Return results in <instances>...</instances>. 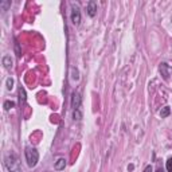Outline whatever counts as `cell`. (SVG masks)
Segmentation results:
<instances>
[{
  "label": "cell",
  "instance_id": "cell-1",
  "mask_svg": "<svg viewBox=\"0 0 172 172\" xmlns=\"http://www.w3.org/2000/svg\"><path fill=\"white\" fill-rule=\"evenodd\" d=\"M26 160H27V164L29 167H35L36 163L39 160V153L35 148H26Z\"/></svg>",
  "mask_w": 172,
  "mask_h": 172
},
{
  "label": "cell",
  "instance_id": "cell-2",
  "mask_svg": "<svg viewBox=\"0 0 172 172\" xmlns=\"http://www.w3.org/2000/svg\"><path fill=\"white\" fill-rule=\"evenodd\" d=\"M71 22L74 26H79L81 23V11L76 4H71Z\"/></svg>",
  "mask_w": 172,
  "mask_h": 172
},
{
  "label": "cell",
  "instance_id": "cell-3",
  "mask_svg": "<svg viewBox=\"0 0 172 172\" xmlns=\"http://www.w3.org/2000/svg\"><path fill=\"white\" fill-rule=\"evenodd\" d=\"M71 108H73V110L81 109V96H79V93H73V97H71Z\"/></svg>",
  "mask_w": 172,
  "mask_h": 172
},
{
  "label": "cell",
  "instance_id": "cell-4",
  "mask_svg": "<svg viewBox=\"0 0 172 172\" xmlns=\"http://www.w3.org/2000/svg\"><path fill=\"white\" fill-rule=\"evenodd\" d=\"M87 14H89V16L94 18L96 14H97V3L96 2H89L87 3Z\"/></svg>",
  "mask_w": 172,
  "mask_h": 172
},
{
  "label": "cell",
  "instance_id": "cell-5",
  "mask_svg": "<svg viewBox=\"0 0 172 172\" xmlns=\"http://www.w3.org/2000/svg\"><path fill=\"white\" fill-rule=\"evenodd\" d=\"M65 167H66V160H65V159H58L57 163L54 164V168H55L57 171L65 170Z\"/></svg>",
  "mask_w": 172,
  "mask_h": 172
},
{
  "label": "cell",
  "instance_id": "cell-6",
  "mask_svg": "<svg viewBox=\"0 0 172 172\" xmlns=\"http://www.w3.org/2000/svg\"><path fill=\"white\" fill-rule=\"evenodd\" d=\"M3 65H4L5 69H10L12 67V59H11V55H5L4 58H3Z\"/></svg>",
  "mask_w": 172,
  "mask_h": 172
},
{
  "label": "cell",
  "instance_id": "cell-7",
  "mask_svg": "<svg viewBox=\"0 0 172 172\" xmlns=\"http://www.w3.org/2000/svg\"><path fill=\"white\" fill-rule=\"evenodd\" d=\"M160 71H161L163 77H164V79H168V66H167V63H161Z\"/></svg>",
  "mask_w": 172,
  "mask_h": 172
},
{
  "label": "cell",
  "instance_id": "cell-8",
  "mask_svg": "<svg viewBox=\"0 0 172 172\" xmlns=\"http://www.w3.org/2000/svg\"><path fill=\"white\" fill-rule=\"evenodd\" d=\"M171 113V109H170V106H165V108H163L161 110H160V116H161V118H165V117H168Z\"/></svg>",
  "mask_w": 172,
  "mask_h": 172
},
{
  "label": "cell",
  "instance_id": "cell-9",
  "mask_svg": "<svg viewBox=\"0 0 172 172\" xmlns=\"http://www.w3.org/2000/svg\"><path fill=\"white\" fill-rule=\"evenodd\" d=\"M19 98H20V104H24L26 102V92H24L23 87H20L19 89Z\"/></svg>",
  "mask_w": 172,
  "mask_h": 172
},
{
  "label": "cell",
  "instance_id": "cell-10",
  "mask_svg": "<svg viewBox=\"0 0 172 172\" xmlns=\"http://www.w3.org/2000/svg\"><path fill=\"white\" fill-rule=\"evenodd\" d=\"M73 117L74 120H81L82 118V113H81V109H77V110L73 112Z\"/></svg>",
  "mask_w": 172,
  "mask_h": 172
},
{
  "label": "cell",
  "instance_id": "cell-11",
  "mask_svg": "<svg viewBox=\"0 0 172 172\" xmlns=\"http://www.w3.org/2000/svg\"><path fill=\"white\" fill-rule=\"evenodd\" d=\"M10 5H11L10 2H2V3H0V7H2V11H3V12L7 11V8L10 7Z\"/></svg>",
  "mask_w": 172,
  "mask_h": 172
},
{
  "label": "cell",
  "instance_id": "cell-12",
  "mask_svg": "<svg viewBox=\"0 0 172 172\" xmlns=\"http://www.w3.org/2000/svg\"><path fill=\"white\" fill-rule=\"evenodd\" d=\"M14 106H15V104L12 101H5L4 102V109H5V110H10V109L14 108Z\"/></svg>",
  "mask_w": 172,
  "mask_h": 172
},
{
  "label": "cell",
  "instance_id": "cell-13",
  "mask_svg": "<svg viewBox=\"0 0 172 172\" xmlns=\"http://www.w3.org/2000/svg\"><path fill=\"white\" fill-rule=\"evenodd\" d=\"M12 87H14V79L10 77V78H7V90H11Z\"/></svg>",
  "mask_w": 172,
  "mask_h": 172
},
{
  "label": "cell",
  "instance_id": "cell-14",
  "mask_svg": "<svg viewBox=\"0 0 172 172\" xmlns=\"http://www.w3.org/2000/svg\"><path fill=\"white\" fill-rule=\"evenodd\" d=\"M165 167H167V171L168 172H172V157H170L167 160V164H165Z\"/></svg>",
  "mask_w": 172,
  "mask_h": 172
},
{
  "label": "cell",
  "instance_id": "cell-15",
  "mask_svg": "<svg viewBox=\"0 0 172 172\" xmlns=\"http://www.w3.org/2000/svg\"><path fill=\"white\" fill-rule=\"evenodd\" d=\"M144 172H152V167H151V165H147L145 170H144Z\"/></svg>",
  "mask_w": 172,
  "mask_h": 172
},
{
  "label": "cell",
  "instance_id": "cell-16",
  "mask_svg": "<svg viewBox=\"0 0 172 172\" xmlns=\"http://www.w3.org/2000/svg\"><path fill=\"white\" fill-rule=\"evenodd\" d=\"M156 172H164V170H163V168H157V170H156Z\"/></svg>",
  "mask_w": 172,
  "mask_h": 172
}]
</instances>
